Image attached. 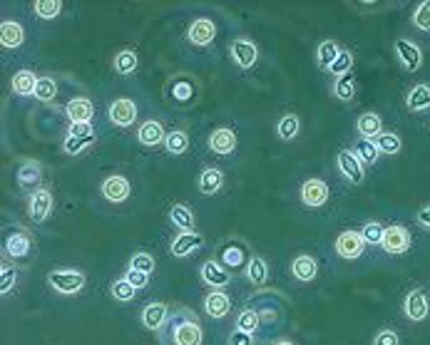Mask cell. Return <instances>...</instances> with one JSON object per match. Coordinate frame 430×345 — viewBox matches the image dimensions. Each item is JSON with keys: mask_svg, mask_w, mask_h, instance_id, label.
<instances>
[{"mask_svg": "<svg viewBox=\"0 0 430 345\" xmlns=\"http://www.w3.org/2000/svg\"><path fill=\"white\" fill-rule=\"evenodd\" d=\"M137 105L135 100H130V97H117V100H112L108 107V119L110 125L119 127V130H130L132 125L137 122Z\"/></svg>", "mask_w": 430, "mask_h": 345, "instance_id": "cell-4", "label": "cell"}, {"mask_svg": "<svg viewBox=\"0 0 430 345\" xmlns=\"http://www.w3.org/2000/svg\"><path fill=\"white\" fill-rule=\"evenodd\" d=\"M410 231H408L406 227H401V224H393V227L385 229V236H383V243H380V249L385 251V254H406L408 249H410Z\"/></svg>", "mask_w": 430, "mask_h": 345, "instance_id": "cell-9", "label": "cell"}, {"mask_svg": "<svg viewBox=\"0 0 430 345\" xmlns=\"http://www.w3.org/2000/svg\"><path fill=\"white\" fill-rule=\"evenodd\" d=\"M336 164H339V171L351 181V184H361L363 176H366L363 162L358 159V154L353 152V149H341L339 157H336Z\"/></svg>", "mask_w": 430, "mask_h": 345, "instance_id": "cell-11", "label": "cell"}, {"mask_svg": "<svg viewBox=\"0 0 430 345\" xmlns=\"http://www.w3.org/2000/svg\"><path fill=\"white\" fill-rule=\"evenodd\" d=\"M373 345H401V335L391 328H383L373 335Z\"/></svg>", "mask_w": 430, "mask_h": 345, "instance_id": "cell-50", "label": "cell"}, {"mask_svg": "<svg viewBox=\"0 0 430 345\" xmlns=\"http://www.w3.org/2000/svg\"><path fill=\"white\" fill-rule=\"evenodd\" d=\"M207 147H209V152L216 154V157H229V154H234V149H237V135H234V130H229V127H216V130H212L209 137H207Z\"/></svg>", "mask_w": 430, "mask_h": 345, "instance_id": "cell-10", "label": "cell"}, {"mask_svg": "<svg viewBox=\"0 0 430 345\" xmlns=\"http://www.w3.org/2000/svg\"><path fill=\"white\" fill-rule=\"evenodd\" d=\"M165 95L177 105H189L194 100V82L184 75H175L165 85Z\"/></svg>", "mask_w": 430, "mask_h": 345, "instance_id": "cell-16", "label": "cell"}, {"mask_svg": "<svg viewBox=\"0 0 430 345\" xmlns=\"http://www.w3.org/2000/svg\"><path fill=\"white\" fill-rule=\"evenodd\" d=\"M172 340H175V345H202L204 330H202V325L194 321V316H189L187 321H179L175 325Z\"/></svg>", "mask_w": 430, "mask_h": 345, "instance_id": "cell-14", "label": "cell"}, {"mask_svg": "<svg viewBox=\"0 0 430 345\" xmlns=\"http://www.w3.org/2000/svg\"><path fill=\"white\" fill-rule=\"evenodd\" d=\"M229 57L232 63L242 70H251L256 63H259V45L254 40L246 38V35H239L229 43Z\"/></svg>", "mask_w": 430, "mask_h": 345, "instance_id": "cell-2", "label": "cell"}, {"mask_svg": "<svg viewBox=\"0 0 430 345\" xmlns=\"http://www.w3.org/2000/svg\"><path fill=\"white\" fill-rule=\"evenodd\" d=\"M33 13L40 20H55V17L63 13V3H60V0H35Z\"/></svg>", "mask_w": 430, "mask_h": 345, "instance_id": "cell-38", "label": "cell"}, {"mask_svg": "<svg viewBox=\"0 0 430 345\" xmlns=\"http://www.w3.org/2000/svg\"><path fill=\"white\" fill-rule=\"evenodd\" d=\"M415 219H418L420 227H425V229H428V231H430V204L420 206L418 214H415Z\"/></svg>", "mask_w": 430, "mask_h": 345, "instance_id": "cell-54", "label": "cell"}, {"mask_svg": "<svg viewBox=\"0 0 430 345\" xmlns=\"http://www.w3.org/2000/svg\"><path fill=\"white\" fill-rule=\"evenodd\" d=\"M65 137H95V127L82 125V122H75V125L68 127V135Z\"/></svg>", "mask_w": 430, "mask_h": 345, "instance_id": "cell-52", "label": "cell"}, {"mask_svg": "<svg viewBox=\"0 0 430 345\" xmlns=\"http://www.w3.org/2000/svg\"><path fill=\"white\" fill-rule=\"evenodd\" d=\"M244 273H246V281H249L251 286L261 289V286L269 281V263H266V259H261V256H251L246 268H244Z\"/></svg>", "mask_w": 430, "mask_h": 345, "instance_id": "cell-33", "label": "cell"}, {"mask_svg": "<svg viewBox=\"0 0 430 345\" xmlns=\"http://www.w3.org/2000/svg\"><path fill=\"white\" fill-rule=\"evenodd\" d=\"M52 209H55V197H52L50 189L40 187L35 192H30L28 197V216L33 224H43V221L50 219Z\"/></svg>", "mask_w": 430, "mask_h": 345, "instance_id": "cell-3", "label": "cell"}, {"mask_svg": "<svg viewBox=\"0 0 430 345\" xmlns=\"http://www.w3.org/2000/svg\"><path fill=\"white\" fill-rule=\"evenodd\" d=\"M204 246V236L199 231H179L172 238V256L177 259H184V256H192L194 251H199Z\"/></svg>", "mask_w": 430, "mask_h": 345, "instance_id": "cell-18", "label": "cell"}, {"mask_svg": "<svg viewBox=\"0 0 430 345\" xmlns=\"http://www.w3.org/2000/svg\"><path fill=\"white\" fill-rule=\"evenodd\" d=\"M276 135H279V139H283V141H294L296 137L301 135V119H299V114H294V112L281 114V117H279V122H276Z\"/></svg>", "mask_w": 430, "mask_h": 345, "instance_id": "cell-35", "label": "cell"}, {"mask_svg": "<svg viewBox=\"0 0 430 345\" xmlns=\"http://www.w3.org/2000/svg\"><path fill=\"white\" fill-rule=\"evenodd\" d=\"M204 311H207L209 318L229 316V311H232V298H229V293H224V291H209V296L204 298Z\"/></svg>", "mask_w": 430, "mask_h": 345, "instance_id": "cell-27", "label": "cell"}, {"mask_svg": "<svg viewBox=\"0 0 430 345\" xmlns=\"http://www.w3.org/2000/svg\"><path fill=\"white\" fill-rule=\"evenodd\" d=\"M363 249H366V238H363L361 231L348 229V231L339 233V238H336V254L341 259H358L363 254Z\"/></svg>", "mask_w": 430, "mask_h": 345, "instance_id": "cell-13", "label": "cell"}, {"mask_svg": "<svg viewBox=\"0 0 430 345\" xmlns=\"http://www.w3.org/2000/svg\"><path fill=\"white\" fill-rule=\"evenodd\" d=\"M274 345H296L294 340H289V338H281V340H276Z\"/></svg>", "mask_w": 430, "mask_h": 345, "instance_id": "cell-56", "label": "cell"}, {"mask_svg": "<svg viewBox=\"0 0 430 345\" xmlns=\"http://www.w3.org/2000/svg\"><path fill=\"white\" fill-rule=\"evenodd\" d=\"M50 289L60 296H75L85 289V273L77 268H55L47 273Z\"/></svg>", "mask_w": 430, "mask_h": 345, "instance_id": "cell-1", "label": "cell"}, {"mask_svg": "<svg viewBox=\"0 0 430 345\" xmlns=\"http://www.w3.org/2000/svg\"><path fill=\"white\" fill-rule=\"evenodd\" d=\"M229 345H254V335L234 328V333L229 335Z\"/></svg>", "mask_w": 430, "mask_h": 345, "instance_id": "cell-53", "label": "cell"}, {"mask_svg": "<svg viewBox=\"0 0 430 345\" xmlns=\"http://www.w3.org/2000/svg\"><path fill=\"white\" fill-rule=\"evenodd\" d=\"M291 276L301 283H309L318 276V261L311 254H299L291 261Z\"/></svg>", "mask_w": 430, "mask_h": 345, "instance_id": "cell-23", "label": "cell"}, {"mask_svg": "<svg viewBox=\"0 0 430 345\" xmlns=\"http://www.w3.org/2000/svg\"><path fill=\"white\" fill-rule=\"evenodd\" d=\"M38 75L33 72L30 68H23V70H17L15 75L10 77V90L13 95L17 97H35V87H38Z\"/></svg>", "mask_w": 430, "mask_h": 345, "instance_id": "cell-26", "label": "cell"}, {"mask_svg": "<svg viewBox=\"0 0 430 345\" xmlns=\"http://www.w3.org/2000/svg\"><path fill=\"white\" fill-rule=\"evenodd\" d=\"M3 251L10 259H28L30 251H33V241H30V236L25 231L15 229V231L6 233V238H3Z\"/></svg>", "mask_w": 430, "mask_h": 345, "instance_id": "cell-19", "label": "cell"}, {"mask_svg": "<svg viewBox=\"0 0 430 345\" xmlns=\"http://www.w3.org/2000/svg\"><path fill=\"white\" fill-rule=\"evenodd\" d=\"M15 179H17V187L23 189V192H30V189H40V181H43V167H40L38 159H28L23 164L17 167L15 171Z\"/></svg>", "mask_w": 430, "mask_h": 345, "instance_id": "cell-21", "label": "cell"}, {"mask_svg": "<svg viewBox=\"0 0 430 345\" xmlns=\"http://www.w3.org/2000/svg\"><path fill=\"white\" fill-rule=\"evenodd\" d=\"M154 266H157V261H154L152 254H147V251H137V254L130 256V268H135V271H142V273H152Z\"/></svg>", "mask_w": 430, "mask_h": 345, "instance_id": "cell-43", "label": "cell"}, {"mask_svg": "<svg viewBox=\"0 0 430 345\" xmlns=\"http://www.w3.org/2000/svg\"><path fill=\"white\" fill-rule=\"evenodd\" d=\"M430 313V296L423 289L408 291V296L403 298V316L410 323H423Z\"/></svg>", "mask_w": 430, "mask_h": 345, "instance_id": "cell-5", "label": "cell"}, {"mask_svg": "<svg viewBox=\"0 0 430 345\" xmlns=\"http://www.w3.org/2000/svg\"><path fill=\"white\" fill-rule=\"evenodd\" d=\"M170 321V308L165 303H149L142 308V325L147 330H162Z\"/></svg>", "mask_w": 430, "mask_h": 345, "instance_id": "cell-25", "label": "cell"}, {"mask_svg": "<svg viewBox=\"0 0 430 345\" xmlns=\"http://www.w3.org/2000/svg\"><path fill=\"white\" fill-rule=\"evenodd\" d=\"M376 147H378V152H383V154H398L403 149V141H401V137L396 135V132H380L378 137H376Z\"/></svg>", "mask_w": 430, "mask_h": 345, "instance_id": "cell-39", "label": "cell"}, {"mask_svg": "<svg viewBox=\"0 0 430 345\" xmlns=\"http://www.w3.org/2000/svg\"><path fill=\"white\" fill-rule=\"evenodd\" d=\"M259 316H261V321H269V323L276 321V313H274V311H261Z\"/></svg>", "mask_w": 430, "mask_h": 345, "instance_id": "cell-55", "label": "cell"}, {"mask_svg": "<svg viewBox=\"0 0 430 345\" xmlns=\"http://www.w3.org/2000/svg\"><path fill=\"white\" fill-rule=\"evenodd\" d=\"M167 219H170L172 227H177L179 231H194V211L189 209L187 204H181V201L170 206Z\"/></svg>", "mask_w": 430, "mask_h": 345, "instance_id": "cell-32", "label": "cell"}, {"mask_svg": "<svg viewBox=\"0 0 430 345\" xmlns=\"http://www.w3.org/2000/svg\"><path fill=\"white\" fill-rule=\"evenodd\" d=\"M65 114H68L70 125H75V122L92 125V119H95V105H92L90 97H73V100L65 105Z\"/></svg>", "mask_w": 430, "mask_h": 345, "instance_id": "cell-20", "label": "cell"}, {"mask_svg": "<svg viewBox=\"0 0 430 345\" xmlns=\"http://www.w3.org/2000/svg\"><path fill=\"white\" fill-rule=\"evenodd\" d=\"M361 233H363V238H366L368 246H380L385 236V227L378 224V221H368L366 227L361 229Z\"/></svg>", "mask_w": 430, "mask_h": 345, "instance_id": "cell-45", "label": "cell"}, {"mask_svg": "<svg viewBox=\"0 0 430 345\" xmlns=\"http://www.w3.org/2000/svg\"><path fill=\"white\" fill-rule=\"evenodd\" d=\"M25 40V28L17 20H3L0 23V45L3 47H10V50H15V47L23 45Z\"/></svg>", "mask_w": 430, "mask_h": 345, "instance_id": "cell-28", "label": "cell"}, {"mask_svg": "<svg viewBox=\"0 0 430 345\" xmlns=\"http://www.w3.org/2000/svg\"><path fill=\"white\" fill-rule=\"evenodd\" d=\"M356 130L361 139H376L383 132V119H380L378 112H363L356 119Z\"/></svg>", "mask_w": 430, "mask_h": 345, "instance_id": "cell-30", "label": "cell"}, {"mask_svg": "<svg viewBox=\"0 0 430 345\" xmlns=\"http://www.w3.org/2000/svg\"><path fill=\"white\" fill-rule=\"evenodd\" d=\"M353 152L358 154V159H361L363 164H376V162H378V154H380L373 139H358Z\"/></svg>", "mask_w": 430, "mask_h": 345, "instance_id": "cell-42", "label": "cell"}, {"mask_svg": "<svg viewBox=\"0 0 430 345\" xmlns=\"http://www.w3.org/2000/svg\"><path fill=\"white\" fill-rule=\"evenodd\" d=\"M199 276L207 286H212L214 291H221L224 286L232 283V273L227 266H221L219 261H204L202 268H199Z\"/></svg>", "mask_w": 430, "mask_h": 345, "instance_id": "cell-15", "label": "cell"}, {"mask_svg": "<svg viewBox=\"0 0 430 345\" xmlns=\"http://www.w3.org/2000/svg\"><path fill=\"white\" fill-rule=\"evenodd\" d=\"M413 25L418 30H423V33H428V30H430V0H423V3H418V6H415Z\"/></svg>", "mask_w": 430, "mask_h": 345, "instance_id": "cell-48", "label": "cell"}, {"mask_svg": "<svg viewBox=\"0 0 430 345\" xmlns=\"http://www.w3.org/2000/svg\"><path fill=\"white\" fill-rule=\"evenodd\" d=\"M197 187L202 194L212 197V194H219L221 187H224V171L219 167H204L197 176Z\"/></svg>", "mask_w": 430, "mask_h": 345, "instance_id": "cell-24", "label": "cell"}, {"mask_svg": "<svg viewBox=\"0 0 430 345\" xmlns=\"http://www.w3.org/2000/svg\"><path fill=\"white\" fill-rule=\"evenodd\" d=\"M90 144H95V137H65L63 139V149L70 157H77L82 149H87Z\"/></svg>", "mask_w": 430, "mask_h": 345, "instance_id": "cell-46", "label": "cell"}, {"mask_svg": "<svg viewBox=\"0 0 430 345\" xmlns=\"http://www.w3.org/2000/svg\"><path fill=\"white\" fill-rule=\"evenodd\" d=\"M112 68H114V72L122 75V77H130V75H135L137 68H140V57H137V52L130 50V47H122V50L114 52Z\"/></svg>", "mask_w": 430, "mask_h": 345, "instance_id": "cell-29", "label": "cell"}, {"mask_svg": "<svg viewBox=\"0 0 430 345\" xmlns=\"http://www.w3.org/2000/svg\"><path fill=\"white\" fill-rule=\"evenodd\" d=\"M406 107L410 112H423V109L430 107V85L425 82H418L410 90L406 92Z\"/></svg>", "mask_w": 430, "mask_h": 345, "instance_id": "cell-31", "label": "cell"}, {"mask_svg": "<svg viewBox=\"0 0 430 345\" xmlns=\"http://www.w3.org/2000/svg\"><path fill=\"white\" fill-rule=\"evenodd\" d=\"M329 197H331L329 184H326L323 179H318V176L306 179L304 184H301V189H299L301 204L309 206V209H318V206H323L326 201H329Z\"/></svg>", "mask_w": 430, "mask_h": 345, "instance_id": "cell-7", "label": "cell"}, {"mask_svg": "<svg viewBox=\"0 0 430 345\" xmlns=\"http://www.w3.org/2000/svg\"><path fill=\"white\" fill-rule=\"evenodd\" d=\"M102 199H108L110 204H122L132 197V184L125 174H110L100 184Z\"/></svg>", "mask_w": 430, "mask_h": 345, "instance_id": "cell-6", "label": "cell"}, {"mask_svg": "<svg viewBox=\"0 0 430 345\" xmlns=\"http://www.w3.org/2000/svg\"><path fill=\"white\" fill-rule=\"evenodd\" d=\"M393 50H396V57L401 60V65L408 70V72L420 70V65H423V50L415 45L413 40L398 38L396 45H393Z\"/></svg>", "mask_w": 430, "mask_h": 345, "instance_id": "cell-12", "label": "cell"}, {"mask_svg": "<svg viewBox=\"0 0 430 345\" xmlns=\"http://www.w3.org/2000/svg\"><path fill=\"white\" fill-rule=\"evenodd\" d=\"M137 141L142 147H157V144H165L167 139V130L159 119H144L135 132Z\"/></svg>", "mask_w": 430, "mask_h": 345, "instance_id": "cell-17", "label": "cell"}, {"mask_svg": "<svg viewBox=\"0 0 430 345\" xmlns=\"http://www.w3.org/2000/svg\"><path fill=\"white\" fill-rule=\"evenodd\" d=\"M15 283H17V268L10 266V263H3V268H0V293L8 296L13 289H15Z\"/></svg>", "mask_w": 430, "mask_h": 345, "instance_id": "cell-47", "label": "cell"}, {"mask_svg": "<svg viewBox=\"0 0 430 345\" xmlns=\"http://www.w3.org/2000/svg\"><path fill=\"white\" fill-rule=\"evenodd\" d=\"M331 92H334V97L343 100V102H351L353 97H356V79H353L351 75H341V77L334 79Z\"/></svg>", "mask_w": 430, "mask_h": 345, "instance_id": "cell-37", "label": "cell"}, {"mask_svg": "<svg viewBox=\"0 0 430 345\" xmlns=\"http://www.w3.org/2000/svg\"><path fill=\"white\" fill-rule=\"evenodd\" d=\"M110 293H112V298L119 300V303H130V300H135L137 289L127 281V278H117V281L110 286Z\"/></svg>", "mask_w": 430, "mask_h": 345, "instance_id": "cell-41", "label": "cell"}, {"mask_svg": "<svg viewBox=\"0 0 430 345\" xmlns=\"http://www.w3.org/2000/svg\"><path fill=\"white\" fill-rule=\"evenodd\" d=\"M216 38V23L212 17H194L187 28V40L194 47H207L212 45Z\"/></svg>", "mask_w": 430, "mask_h": 345, "instance_id": "cell-8", "label": "cell"}, {"mask_svg": "<svg viewBox=\"0 0 430 345\" xmlns=\"http://www.w3.org/2000/svg\"><path fill=\"white\" fill-rule=\"evenodd\" d=\"M351 68H353V55L348 50H341V55L336 57V63L331 65L329 72L341 77V75H351Z\"/></svg>", "mask_w": 430, "mask_h": 345, "instance_id": "cell-49", "label": "cell"}, {"mask_svg": "<svg viewBox=\"0 0 430 345\" xmlns=\"http://www.w3.org/2000/svg\"><path fill=\"white\" fill-rule=\"evenodd\" d=\"M55 95H57L55 77H50V75H40L38 87H35V100H40V102H52Z\"/></svg>", "mask_w": 430, "mask_h": 345, "instance_id": "cell-40", "label": "cell"}, {"mask_svg": "<svg viewBox=\"0 0 430 345\" xmlns=\"http://www.w3.org/2000/svg\"><path fill=\"white\" fill-rule=\"evenodd\" d=\"M125 278H127V281L132 283V286H135L137 291H140V289H144V286H147V283H149V276H147V273L135 271V268H127Z\"/></svg>", "mask_w": 430, "mask_h": 345, "instance_id": "cell-51", "label": "cell"}, {"mask_svg": "<svg viewBox=\"0 0 430 345\" xmlns=\"http://www.w3.org/2000/svg\"><path fill=\"white\" fill-rule=\"evenodd\" d=\"M165 149L175 157L184 154L189 149V132L184 130H170L167 132V139H165Z\"/></svg>", "mask_w": 430, "mask_h": 345, "instance_id": "cell-36", "label": "cell"}, {"mask_svg": "<svg viewBox=\"0 0 430 345\" xmlns=\"http://www.w3.org/2000/svg\"><path fill=\"white\" fill-rule=\"evenodd\" d=\"M259 323H261V316L259 311H251V308H246V311L239 313L237 318V328L244 330V333H256V328H259Z\"/></svg>", "mask_w": 430, "mask_h": 345, "instance_id": "cell-44", "label": "cell"}, {"mask_svg": "<svg viewBox=\"0 0 430 345\" xmlns=\"http://www.w3.org/2000/svg\"><path fill=\"white\" fill-rule=\"evenodd\" d=\"M219 259H221L219 261L221 266H227L229 271L232 268H242L246 263V246L242 241H237V238H229L227 243H221Z\"/></svg>", "mask_w": 430, "mask_h": 345, "instance_id": "cell-22", "label": "cell"}, {"mask_svg": "<svg viewBox=\"0 0 430 345\" xmlns=\"http://www.w3.org/2000/svg\"><path fill=\"white\" fill-rule=\"evenodd\" d=\"M339 55H341L339 40L326 38V40H321V43H318V47H316V63H318V68L331 70V65L336 63V57H339Z\"/></svg>", "mask_w": 430, "mask_h": 345, "instance_id": "cell-34", "label": "cell"}]
</instances>
